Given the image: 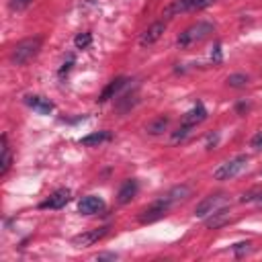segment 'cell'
<instances>
[{
  "label": "cell",
  "mask_w": 262,
  "mask_h": 262,
  "mask_svg": "<svg viewBox=\"0 0 262 262\" xmlns=\"http://www.w3.org/2000/svg\"><path fill=\"white\" fill-rule=\"evenodd\" d=\"M108 233V227L104 225V227H98V229H90V231H84V233H80V235H74V239H72V244L74 246H78V248H86V246H92V244H96L100 237H104Z\"/></svg>",
  "instance_id": "cell-9"
},
{
  "label": "cell",
  "mask_w": 262,
  "mask_h": 262,
  "mask_svg": "<svg viewBox=\"0 0 262 262\" xmlns=\"http://www.w3.org/2000/svg\"><path fill=\"white\" fill-rule=\"evenodd\" d=\"M70 199H72V190L70 188H57L39 205V209H61V207H66L70 203Z\"/></svg>",
  "instance_id": "cell-7"
},
{
  "label": "cell",
  "mask_w": 262,
  "mask_h": 262,
  "mask_svg": "<svg viewBox=\"0 0 262 262\" xmlns=\"http://www.w3.org/2000/svg\"><path fill=\"white\" fill-rule=\"evenodd\" d=\"M170 209H172V205L160 196V199H156L151 205H147V207L139 213V223H154V221L162 219Z\"/></svg>",
  "instance_id": "cell-6"
},
{
  "label": "cell",
  "mask_w": 262,
  "mask_h": 262,
  "mask_svg": "<svg viewBox=\"0 0 262 262\" xmlns=\"http://www.w3.org/2000/svg\"><path fill=\"white\" fill-rule=\"evenodd\" d=\"M108 139H111V133H108V131H94V133H90V135H84V137L80 139V143L86 145V147H94V145H100V143H104V141H108Z\"/></svg>",
  "instance_id": "cell-17"
},
{
  "label": "cell",
  "mask_w": 262,
  "mask_h": 262,
  "mask_svg": "<svg viewBox=\"0 0 262 262\" xmlns=\"http://www.w3.org/2000/svg\"><path fill=\"white\" fill-rule=\"evenodd\" d=\"M25 102H27L33 111H37L39 115H49V113L53 111V102H51L49 98H43V96H37V94L27 96Z\"/></svg>",
  "instance_id": "cell-15"
},
{
  "label": "cell",
  "mask_w": 262,
  "mask_h": 262,
  "mask_svg": "<svg viewBox=\"0 0 262 262\" xmlns=\"http://www.w3.org/2000/svg\"><path fill=\"white\" fill-rule=\"evenodd\" d=\"M227 205H229V196H227L225 192L209 194V196H205V199L196 205V209H194V217L205 219V217H209L211 213H215V211H219L221 207H227Z\"/></svg>",
  "instance_id": "cell-5"
},
{
  "label": "cell",
  "mask_w": 262,
  "mask_h": 262,
  "mask_svg": "<svg viewBox=\"0 0 262 262\" xmlns=\"http://www.w3.org/2000/svg\"><path fill=\"white\" fill-rule=\"evenodd\" d=\"M229 219H231V215H229V205H227V207H221L219 211L211 213L209 217H205V225H207L209 229H217V227L225 225Z\"/></svg>",
  "instance_id": "cell-14"
},
{
  "label": "cell",
  "mask_w": 262,
  "mask_h": 262,
  "mask_svg": "<svg viewBox=\"0 0 262 262\" xmlns=\"http://www.w3.org/2000/svg\"><path fill=\"white\" fill-rule=\"evenodd\" d=\"M207 119V108L203 106V102H196L184 117H182V125L186 127H196L199 123H203Z\"/></svg>",
  "instance_id": "cell-11"
},
{
  "label": "cell",
  "mask_w": 262,
  "mask_h": 262,
  "mask_svg": "<svg viewBox=\"0 0 262 262\" xmlns=\"http://www.w3.org/2000/svg\"><path fill=\"white\" fill-rule=\"evenodd\" d=\"M188 194H190V186H188V184H178V186H172L168 192H164V194H162V199H164V201H168V203L174 207L176 203L184 201Z\"/></svg>",
  "instance_id": "cell-16"
},
{
  "label": "cell",
  "mask_w": 262,
  "mask_h": 262,
  "mask_svg": "<svg viewBox=\"0 0 262 262\" xmlns=\"http://www.w3.org/2000/svg\"><path fill=\"white\" fill-rule=\"evenodd\" d=\"M102 209H104V201L100 196H94V194L82 196V201L78 203V211L82 215H94V213H98Z\"/></svg>",
  "instance_id": "cell-10"
},
{
  "label": "cell",
  "mask_w": 262,
  "mask_h": 262,
  "mask_svg": "<svg viewBox=\"0 0 262 262\" xmlns=\"http://www.w3.org/2000/svg\"><path fill=\"white\" fill-rule=\"evenodd\" d=\"M125 84H127V78H125V76H119V78L111 80V82L104 86V90L100 92V96H98V102H106V100L115 98V96L119 94V90H121Z\"/></svg>",
  "instance_id": "cell-13"
},
{
  "label": "cell",
  "mask_w": 262,
  "mask_h": 262,
  "mask_svg": "<svg viewBox=\"0 0 262 262\" xmlns=\"http://www.w3.org/2000/svg\"><path fill=\"white\" fill-rule=\"evenodd\" d=\"M10 162H12V158H10V149H8V137L2 135V160H0L2 166H0V176H4L8 172Z\"/></svg>",
  "instance_id": "cell-19"
},
{
  "label": "cell",
  "mask_w": 262,
  "mask_h": 262,
  "mask_svg": "<svg viewBox=\"0 0 262 262\" xmlns=\"http://www.w3.org/2000/svg\"><path fill=\"white\" fill-rule=\"evenodd\" d=\"M215 0H172L164 10H162V16L164 18H172V16H178L182 12H194V10H203L207 6H211Z\"/></svg>",
  "instance_id": "cell-3"
},
{
  "label": "cell",
  "mask_w": 262,
  "mask_h": 262,
  "mask_svg": "<svg viewBox=\"0 0 262 262\" xmlns=\"http://www.w3.org/2000/svg\"><path fill=\"white\" fill-rule=\"evenodd\" d=\"M74 61H76V55H74V53H68L66 61H63V63H61V68H59V76H66V74L70 72V68L74 66Z\"/></svg>",
  "instance_id": "cell-24"
},
{
  "label": "cell",
  "mask_w": 262,
  "mask_h": 262,
  "mask_svg": "<svg viewBox=\"0 0 262 262\" xmlns=\"http://www.w3.org/2000/svg\"><path fill=\"white\" fill-rule=\"evenodd\" d=\"M119 256L117 254H98L96 256V260H117Z\"/></svg>",
  "instance_id": "cell-27"
},
{
  "label": "cell",
  "mask_w": 262,
  "mask_h": 262,
  "mask_svg": "<svg viewBox=\"0 0 262 262\" xmlns=\"http://www.w3.org/2000/svg\"><path fill=\"white\" fill-rule=\"evenodd\" d=\"M168 123H170L168 117H158V119H154V121L145 127V131H147L149 135H160V133H164V131L168 129Z\"/></svg>",
  "instance_id": "cell-18"
},
{
  "label": "cell",
  "mask_w": 262,
  "mask_h": 262,
  "mask_svg": "<svg viewBox=\"0 0 262 262\" xmlns=\"http://www.w3.org/2000/svg\"><path fill=\"white\" fill-rule=\"evenodd\" d=\"M164 33H166V20H156L154 25H149V27L141 33L139 45H141V47H149V45H154Z\"/></svg>",
  "instance_id": "cell-8"
},
{
  "label": "cell",
  "mask_w": 262,
  "mask_h": 262,
  "mask_svg": "<svg viewBox=\"0 0 262 262\" xmlns=\"http://www.w3.org/2000/svg\"><path fill=\"white\" fill-rule=\"evenodd\" d=\"M248 108H250V104H246V102H239V104H237V106H235V111H237V113H239V115H244V113H246V111H248Z\"/></svg>",
  "instance_id": "cell-28"
},
{
  "label": "cell",
  "mask_w": 262,
  "mask_h": 262,
  "mask_svg": "<svg viewBox=\"0 0 262 262\" xmlns=\"http://www.w3.org/2000/svg\"><path fill=\"white\" fill-rule=\"evenodd\" d=\"M137 190H139L137 180H135V178H127V180L121 184L119 192H117V201H119V205H127V203L137 194Z\"/></svg>",
  "instance_id": "cell-12"
},
{
  "label": "cell",
  "mask_w": 262,
  "mask_h": 262,
  "mask_svg": "<svg viewBox=\"0 0 262 262\" xmlns=\"http://www.w3.org/2000/svg\"><path fill=\"white\" fill-rule=\"evenodd\" d=\"M90 43H92V33H78L76 37H74V45H76V49H86V47H90Z\"/></svg>",
  "instance_id": "cell-21"
},
{
  "label": "cell",
  "mask_w": 262,
  "mask_h": 262,
  "mask_svg": "<svg viewBox=\"0 0 262 262\" xmlns=\"http://www.w3.org/2000/svg\"><path fill=\"white\" fill-rule=\"evenodd\" d=\"M213 31H215V27H213L211 23H207V20H199V23H194V25L186 27V29L178 35L176 45H178V47H182V49L192 47V45H196V43L205 41Z\"/></svg>",
  "instance_id": "cell-1"
},
{
  "label": "cell",
  "mask_w": 262,
  "mask_h": 262,
  "mask_svg": "<svg viewBox=\"0 0 262 262\" xmlns=\"http://www.w3.org/2000/svg\"><path fill=\"white\" fill-rule=\"evenodd\" d=\"M190 129L192 127H186V125H180L174 133H172V143H178V141H184L188 135H190Z\"/></svg>",
  "instance_id": "cell-22"
},
{
  "label": "cell",
  "mask_w": 262,
  "mask_h": 262,
  "mask_svg": "<svg viewBox=\"0 0 262 262\" xmlns=\"http://www.w3.org/2000/svg\"><path fill=\"white\" fill-rule=\"evenodd\" d=\"M41 45H43V37H39V35L27 37V39L18 41V43L12 47V51H10V61H12L14 66H23V63L31 61V59L39 53Z\"/></svg>",
  "instance_id": "cell-2"
},
{
  "label": "cell",
  "mask_w": 262,
  "mask_h": 262,
  "mask_svg": "<svg viewBox=\"0 0 262 262\" xmlns=\"http://www.w3.org/2000/svg\"><path fill=\"white\" fill-rule=\"evenodd\" d=\"M33 0H10V8L12 10H25Z\"/></svg>",
  "instance_id": "cell-25"
},
{
  "label": "cell",
  "mask_w": 262,
  "mask_h": 262,
  "mask_svg": "<svg viewBox=\"0 0 262 262\" xmlns=\"http://www.w3.org/2000/svg\"><path fill=\"white\" fill-rule=\"evenodd\" d=\"M227 86H231V88H244V86H248V82H250V78L246 76V74H231V76H227Z\"/></svg>",
  "instance_id": "cell-20"
},
{
  "label": "cell",
  "mask_w": 262,
  "mask_h": 262,
  "mask_svg": "<svg viewBox=\"0 0 262 262\" xmlns=\"http://www.w3.org/2000/svg\"><path fill=\"white\" fill-rule=\"evenodd\" d=\"M252 147L262 149V133H258V135H254V137H252Z\"/></svg>",
  "instance_id": "cell-26"
},
{
  "label": "cell",
  "mask_w": 262,
  "mask_h": 262,
  "mask_svg": "<svg viewBox=\"0 0 262 262\" xmlns=\"http://www.w3.org/2000/svg\"><path fill=\"white\" fill-rule=\"evenodd\" d=\"M250 250H252V244H250V242H239V244L233 246V256H235V258H242V256H246Z\"/></svg>",
  "instance_id": "cell-23"
},
{
  "label": "cell",
  "mask_w": 262,
  "mask_h": 262,
  "mask_svg": "<svg viewBox=\"0 0 262 262\" xmlns=\"http://www.w3.org/2000/svg\"><path fill=\"white\" fill-rule=\"evenodd\" d=\"M248 168V156L246 154H239L227 162H223L215 172H213V178L215 180H231L235 178L237 174H242L244 170Z\"/></svg>",
  "instance_id": "cell-4"
}]
</instances>
